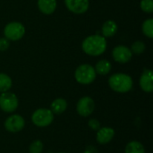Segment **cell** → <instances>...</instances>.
<instances>
[{
	"label": "cell",
	"mask_w": 153,
	"mask_h": 153,
	"mask_svg": "<svg viewBox=\"0 0 153 153\" xmlns=\"http://www.w3.org/2000/svg\"><path fill=\"white\" fill-rule=\"evenodd\" d=\"M82 48L89 56H100L107 49L106 38L100 35H91L84 39L82 43Z\"/></svg>",
	"instance_id": "1"
},
{
	"label": "cell",
	"mask_w": 153,
	"mask_h": 153,
	"mask_svg": "<svg viewBox=\"0 0 153 153\" xmlns=\"http://www.w3.org/2000/svg\"><path fill=\"white\" fill-rule=\"evenodd\" d=\"M108 86L110 89L118 93H126L130 91L134 86L132 77L126 74H114L108 78Z\"/></svg>",
	"instance_id": "2"
},
{
	"label": "cell",
	"mask_w": 153,
	"mask_h": 153,
	"mask_svg": "<svg viewBox=\"0 0 153 153\" xmlns=\"http://www.w3.org/2000/svg\"><path fill=\"white\" fill-rule=\"evenodd\" d=\"M74 78L80 84L88 85L94 82L96 79V72L92 65L83 64L79 65L74 72Z\"/></svg>",
	"instance_id": "3"
},
{
	"label": "cell",
	"mask_w": 153,
	"mask_h": 153,
	"mask_svg": "<svg viewBox=\"0 0 153 153\" xmlns=\"http://www.w3.org/2000/svg\"><path fill=\"white\" fill-rule=\"evenodd\" d=\"M54 121V114L49 108H38L31 115V122L39 128L49 126Z\"/></svg>",
	"instance_id": "4"
},
{
	"label": "cell",
	"mask_w": 153,
	"mask_h": 153,
	"mask_svg": "<svg viewBox=\"0 0 153 153\" xmlns=\"http://www.w3.org/2000/svg\"><path fill=\"white\" fill-rule=\"evenodd\" d=\"M19 106V100L17 96L8 91L2 92L0 94V108L5 113H13Z\"/></svg>",
	"instance_id": "5"
},
{
	"label": "cell",
	"mask_w": 153,
	"mask_h": 153,
	"mask_svg": "<svg viewBox=\"0 0 153 153\" xmlns=\"http://www.w3.org/2000/svg\"><path fill=\"white\" fill-rule=\"evenodd\" d=\"M4 38L9 40H19L25 34V27L19 22H12L6 24L4 29Z\"/></svg>",
	"instance_id": "6"
},
{
	"label": "cell",
	"mask_w": 153,
	"mask_h": 153,
	"mask_svg": "<svg viewBox=\"0 0 153 153\" xmlns=\"http://www.w3.org/2000/svg\"><path fill=\"white\" fill-rule=\"evenodd\" d=\"M4 126L7 132L16 134L21 132L24 128L25 120L22 116L19 114H13L5 119Z\"/></svg>",
	"instance_id": "7"
},
{
	"label": "cell",
	"mask_w": 153,
	"mask_h": 153,
	"mask_svg": "<svg viewBox=\"0 0 153 153\" xmlns=\"http://www.w3.org/2000/svg\"><path fill=\"white\" fill-rule=\"evenodd\" d=\"M95 108L96 105L93 99L89 96H84L78 100L76 105V111L81 117H88L94 112Z\"/></svg>",
	"instance_id": "8"
},
{
	"label": "cell",
	"mask_w": 153,
	"mask_h": 153,
	"mask_svg": "<svg viewBox=\"0 0 153 153\" xmlns=\"http://www.w3.org/2000/svg\"><path fill=\"white\" fill-rule=\"evenodd\" d=\"M113 58L119 64H126L132 59V51L126 46H117L112 51Z\"/></svg>",
	"instance_id": "9"
},
{
	"label": "cell",
	"mask_w": 153,
	"mask_h": 153,
	"mask_svg": "<svg viewBox=\"0 0 153 153\" xmlns=\"http://www.w3.org/2000/svg\"><path fill=\"white\" fill-rule=\"evenodd\" d=\"M65 4L67 9L75 14H82L87 12L90 4L89 0H65Z\"/></svg>",
	"instance_id": "10"
},
{
	"label": "cell",
	"mask_w": 153,
	"mask_h": 153,
	"mask_svg": "<svg viewBox=\"0 0 153 153\" xmlns=\"http://www.w3.org/2000/svg\"><path fill=\"white\" fill-rule=\"evenodd\" d=\"M115 136V130L112 127L103 126L100 127L96 133V140L100 144H108Z\"/></svg>",
	"instance_id": "11"
},
{
	"label": "cell",
	"mask_w": 153,
	"mask_h": 153,
	"mask_svg": "<svg viewBox=\"0 0 153 153\" xmlns=\"http://www.w3.org/2000/svg\"><path fill=\"white\" fill-rule=\"evenodd\" d=\"M140 87L147 93L153 91V74L152 71L150 69H145L140 77Z\"/></svg>",
	"instance_id": "12"
},
{
	"label": "cell",
	"mask_w": 153,
	"mask_h": 153,
	"mask_svg": "<svg viewBox=\"0 0 153 153\" xmlns=\"http://www.w3.org/2000/svg\"><path fill=\"white\" fill-rule=\"evenodd\" d=\"M38 7L42 13L49 15L56 8V0H38Z\"/></svg>",
	"instance_id": "13"
},
{
	"label": "cell",
	"mask_w": 153,
	"mask_h": 153,
	"mask_svg": "<svg viewBox=\"0 0 153 153\" xmlns=\"http://www.w3.org/2000/svg\"><path fill=\"white\" fill-rule=\"evenodd\" d=\"M67 101L63 99V98H58L56 99L55 100L52 101L51 105H50V110L53 112V114L55 115H60L63 114L66 109H67Z\"/></svg>",
	"instance_id": "14"
},
{
	"label": "cell",
	"mask_w": 153,
	"mask_h": 153,
	"mask_svg": "<svg viewBox=\"0 0 153 153\" xmlns=\"http://www.w3.org/2000/svg\"><path fill=\"white\" fill-rule=\"evenodd\" d=\"M117 24L113 20H108L106 21L101 28V31L104 38H110L113 37L117 31Z\"/></svg>",
	"instance_id": "15"
},
{
	"label": "cell",
	"mask_w": 153,
	"mask_h": 153,
	"mask_svg": "<svg viewBox=\"0 0 153 153\" xmlns=\"http://www.w3.org/2000/svg\"><path fill=\"white\" fill-rule=\"evenodd\" d=\"M125 153H145V148L142 143L138 141H131L126 144Z\"/></svg>",
	"instance_id": "16"
},
{
	"label": "cell",
	"mask_w": 153,
	"mask_h": 153,
	"mask_svg": "<svg viewBox=\"0 0 153 153\" xmlns=\"http://www.w3.org/2000/svg\"><path fill=\"white\" fill-rule=\"evenodd\" d=\"M111 64L108 60H100L96 64V66L94 67L96 74H99L100 75H106L111 71Z\"/></svg>",
	"instance_id": "17"
},
{
	"label": "cell",
	"mask_w": 153,
	"mask_h": 153,
	"mask_svg": "<svg viewBox=\"0 0 153 153\" xmlns=\"http://www.w3.org/2000/svg\"><path fill=\"white\" fill-rule=\"evenodd\" d=\"M13 85L12 79L9 75L0 73V92H5L8 91Z\"/></svg>",
	"instance_id": "18"
},
{
	"label": "cell",
	"mask_w": 153,
	"mask_h": 153,
	"mask_svg": "<svg viewBox=\"0 0 153 153\" xmlns=\"http://www.w3.org/2000/svg\"><path fill=\"white\" fill-rule=\"evenodd\" d=\"M143 32L145 36L150 39L153 38V19L150 18L143 22Z\"/></svg>",
	"instance_id": "19"
},
{
	"label": "cell",
	"mask_w": 153,
	"mask_h": 153,
	"mask_svg": "<svg viewBox=\"0 0 153 153\" xmlns=\"http://www.w3.org/2000/svg\"><path fill=\"white\" fill-rule=\"evenodd\" d=\"M44 144L40 140H34L29 146V153H42Z\"/></svg>",
	"instance_id": "20"
},
{
	"label": "cell",
	"mask_w": 153,
	"mask_h": 153,
	"mask_svg": "<svg viewBox=\"0 0 153 153\" xmlns=\"http://www.w3.org/2000/svg\"><path fill=\"white\" fill-rule=\"evenodd\" d=\"M144 50H145V44L143 41H141V40H137V41L134 42L132 45V48H131L132 53H134L137 55L142 54Z\"/></svg>",
	"instance_id": "21"
},
{
	"label": "cell",
	"mask_w": 153,
	"mask_h": 153,
	"mask_svg": "<svg viewBox=\"0 0 153 153\" xmlns=\"http://www.w3.org/2000/svg\"><path fill=\"white\" fill-rule=\"evenodd\" d=\"M141 9L147 13H152L153 12V0H142Z\"/></svg>",
	"instance_id": "22"
},
{
	"label": "cell",
	"mask_w": 153,
	"mask_h": 153,
	"mask_svg": "<svg viewBox=\"0 0 153 153\" xmlns=\"http://www.w3.org/2000/svg\"><path fill=\"white\" fill-rule=\"evenodd\" d=\"M88 126H89V127L91 130L96 131V132L101 127V124H100V122L97 118H91L88 121Z\"/></svg>",
	"instance_id": "23"
},
{
	"label": "cell",
	"mask_w": 153,
	"mask_h": 153,
	"mask_svg": "<svg viewBox=\"0 0 153 153\" xmlns=\"http://www.w3.org/2000/svg\"><path fill=\"white\" fill-rule=\"evenodd\" d=\"M10 46L9 39L6 38H1L0 39V51H5Z\"/></svg>",
	"instance_id": "24"
},
{
	"label": "cell",
	"mask_w": 153,
	"mask_h": 153,
	"mask_svg": "<svg viewBox=\"0 0 153 153\" xmlns=\"http://www.w3.org/2000/svg\"><path fill=\"white\" fill-rule=\"evenodd\" d=\"M57 153H65V152H57Z\"/></svg>",
	"instance_id": "25"
}]
</instances>
